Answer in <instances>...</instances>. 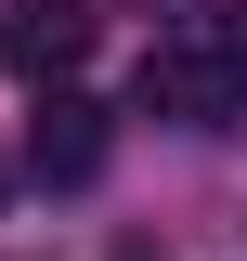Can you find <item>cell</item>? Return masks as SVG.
<instances>
[{
	"instance_id": "cell-1",
	"label": "cell",
	"mask_w": 247,
	"mask_h": 261,
	"mask_svg": "<svg viewBox=\"0 0 247 261\" xmlns=\"http://www.w3.org/2000/svg\"><path fill=\"white\" fill-rule=\"evenodd\" d=\"M234 105H247V79L208 53V27H195V39H169V53H143V118H182V130H234Z\"/></svg>"
},
{
	"instance_id": "cell-2",
	"label": "cell",
	"mask_w": 247,
	"mask_h": 261,
	"mask_svg": "<svg viewBox=\"0 0 247 261\" xmlns=\"http://www.w3.org/2000/svg\"><path fill=\"white\" fill-rule=\"evenodd\" d=\"M78 53H91V13H78V0H13V13H0V65H13L26 92H65Z\"/></svg>"
},
{
	"instance_id": "cell-3",
	"label": "cell",
	"mask_w": 247,
	"mask_h": 261,
	"mask_svg": "<svg viewBox=\"0 0 247 261\" xmlns=\"http://www.w3.org/2000/svg\"><path fill=\"white\" fill-rule=\"evenodd\" d=\"M104 170V105L91 92H39L26 118V183H91Z\"/></svg>"
},
{
	"instance_id": "cell-4",
	"label": "cell",
	"mask_w": 247,
	"mask_h": 261,
	"mask_svg": "<svg viewBox=\"0 0 247 261\" xmlns=\"http://www.w3.org/2000/svg\"><path fill=\"white\" fill-rule=\"evenodd\" d=\"M208 53H221V65L247 79V0H221V13H208Z\"/></svg>"
}]
</instances>
